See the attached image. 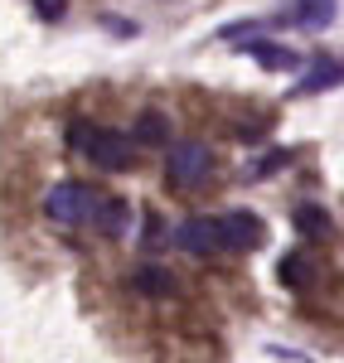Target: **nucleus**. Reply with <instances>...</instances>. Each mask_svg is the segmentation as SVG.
I'll return each mask as SVG.
<instances>
[{
	"mask_svg": "<svg viewBox=\"0 0 344 363\" xmlns=\"http://www.w3.org/2000/svg\"><path fill=\"white\" fill-rule=\"evenodd\" d=\"M68 145L83 150L97 169H126L131 165V145L121 131H107V126H92V121H68Z\"/></svg>",
	"mask_w": 344,
	"mask_h": 363,
	"instance_id": "f257e3e1",
	"label": "nucleus"
},
{
	"mask_svg": "<svg viewBox=\"0 0 344 363\" xmlns=\"http://www.w3.org/2000/svg\"><path fill=\"white\" fill-rule=\"evenodd\" d=\"M44 213L63 228H83V223H92V213H97V194L87 189L83 179H58L54 189L44 194Z\"/></svg>",
	"mask_w": 344,
	"mask_h": 363,
	"instance_id": "f03ea898",
	"label": "nucleus"
},
{
	"mask_svg": "<svg viewBox=\"0 0 344 363\" xmlns=\"http://www.w3.org/2000/svg\"><path fill=\"white\" fill-rule=\"evenodd\" d=\"M165 174H170L174 189H199L213 174V150L204 140H174L165 150Z\"/></svg>",
	"mask_w": 344,
	"mask_h": 363,
	"instance_id": "7ed1b4c3",
	"label": "nucleus"
},
{
	"mask_svg": "<svg viewBox=\"0 0 344 363\" xmlns=\"http://www.w3.org/2000/svg\"><path fill=\"white\" fill-rule=\"evenodd\" d=\"M174 242L184 252H194V257H223V233H218V218H184V223L174 228Z\"/></svg>",
	"mask_w": 344,
	"mask_h": 363,
	"instance_id": "20e7f679",
	"label": "nucleus"
},
{
	"mask_svg": "<svg viewBox=\"0 0 344 363\" xmlns=\"http://www.w3.org/2000/svg\"><path fill=\"white\" fill-rule=\"evenodd\" d=\"M218 233H223V252H257L262 247V218L248 213V208H233L218 218Z\"/></svg>",
	"mask_w": 344,
	"mask_h": 363,
	"instance_id": "39448f33",
	"label": "nucleus"
},
{
	"mask_svg": "<svg viewBox=\"0 0 344 363\" xmlns=\"http://www.w3.org/2000/svg\"><path fill=\"white\" fill-rule=\"evenodd\" d=\"M238 49H243L248 58H257L262 68H272V73H291V68L306 63L296 49H287V44H267V39H238Z\"/></svg>",
	"mask_w": 344,
	"mask_h": 363,
	"instance_id": "423d86ee",
	"label": "nucleus"
},
{
	"mask_svg": "<svg viewBox=\"0 0 344 363\" xmlns=\"http://www.w3.org/2000/svg\"><path fill=\"white\" fill-rule=\"evenodd\" d=\"M126 218H131V208H126V199H97V213H92V223L102 238H121L126 233Z\"/></svg>",
	"mask_w": 344,
	"mask_h": 363,
	"instance_id": "0eeeda50",
	"label": "nucleus"
},
{
	"mask_svg": "<svg viewBox=\"0 0 344 363\" xmlns=\"http://www.w3.org/2000/svg\"><path fill=\"white\" fill-rule=\"evenodd\" d=\"M344 83V58H316L311 73L296 83V92H325V87Z\"/></svg>",
	"mask_w": 344,
	"mask_h": 363,
	"instance_id": "6e6552de",
	"label": "nucleus"
},
{
	"mask_svg": "<svg viewBox=\"0 0 344 363\" xmlns=\"http://www.w3.org/2000/svg\"><path fill=\"white\" fill-rule=\"evenodd\" d=\"M335 10H340V0H301V5H296V20L306 29H325L335 20Z\"/></svg>",
	"mask_w": 344,
	"mask_h": 363,
	"instance_id": "1a4fd4ad",
	"label": "nucleus"
},
{
	"mask_svg": "<svg viewBox=\"0 0 344 363\" xmlns=\"http://www.w3.org/2000/svg\"><path fill=\"white\" fill-rule=\"evenodd\" d=\"M136 291H145V296H174L179 286H174V277L165 267H145V272H136Z\"/></svg>",
	"mask_w": 344,
	"mask_h": 363,
	"instance_id": "9d476101",
	"label": "nucleus"
},
{
	"mask_svg": "<svg viewBox=\"0 0 344 363\" xmlns=\"http://www.w3.org/2000/svg\"><path fill=\"white\" fill-rule=\"evenodd\" d=\"M296 228H301L306 238H330V213L316 208V203H301V208H296Z\"/></svg>",
	"mask_w": 344,
	"mask_h": 363,
	"instance_id": "9b49d317",
	"label": "nucleus"
},
{
	"mask_svg": "<svg viewBox=\"0 0 344 363\" xmlns=\"http://www.w3.org/2000/svg\"><path fill=\"white\" fill-rule=\"evenodd\" d=\"M165 136H170V121L160 112H141V121H136V140L141 145H165Z\"/></svg>",
	"mask_w": 344,
	"mask_h": 363,
	"instance_id": "f8f14e48",
	"label": "nucleus"
},
{
	"mask_svg": "<svg viewBox=\"0 0 344 363\" xmlns=\"http://www.w3.org/2000/svg\"><path fill=\"white\" fill-rule=\"evenodd\" d=\"M165 242H170V228H165V218H160V213H145L141 247H145V252H165Z\"/></svg>",
	"mask_w": 344,
	"mask_h": 363,
	"instance_id": "ddd939ff",
	"label": "nucleus"
},
{
	"mask_svg": "<svg viewBox=\"0 0 344 363\" xmlns=\"http://www.w3.org/2000/svg\"><path fill=\"white\" fill-rule=\"evenodd\" d=\"M277 277H282V286H301V281L311 277V267H306V257H301V252H291V257H282Z\"/></svg>",
	"mask_w": 344,
	"mask_h": 363,
	"instance_id": "4468645a",
	"label": "nucleus"
},
{
	"mask_svg": "<svg viewBox=\"0 0 344 363\" xmlns=\"http://www.w3.org/2000/svg\"><path fill=\"white\" fill-rule=\"evenodd\" d=\"M287 160H291L287 150H272V155H262L257 165H253V174H272V169H282V165H287Z\"/></svg>",
	"mask_w": 344,
	"mask_h": 363,
	"instance_id": "2eb2a0df",
	"label": "nucleus"
},
{
	"mask_svg": "<svg viewBox=\"0 0 344 363\" xmlns=\"http://www.w3.org/2000/svg\"><path fill=\"white\" fill-rule=\"evenodd\" d=\"M34 10H39V20H63V15H68L63 0H34Z\"/></svg>",
	"mask_w": 344,
	"mask_h": 363,
	"instance_id": "dca6fc26",
	"label": "nucleus"
},
{
	"mask_svg": "<svg viewBox=\"0 0 344 363\" xmlns=\"http://www.w3.org/2000/svg\"><path fill=\"white\" fill-rule=\"evenodd\" d=\"M102 25L112 29V34H121V39H131V34H136V25H131V20H112V15H107Z\"/></svg>",
	"mask_w": 344,
	"mask_h": 363,
	"instance_id": "f3484780",
	"label": "nucleus"
}]
</instances>
